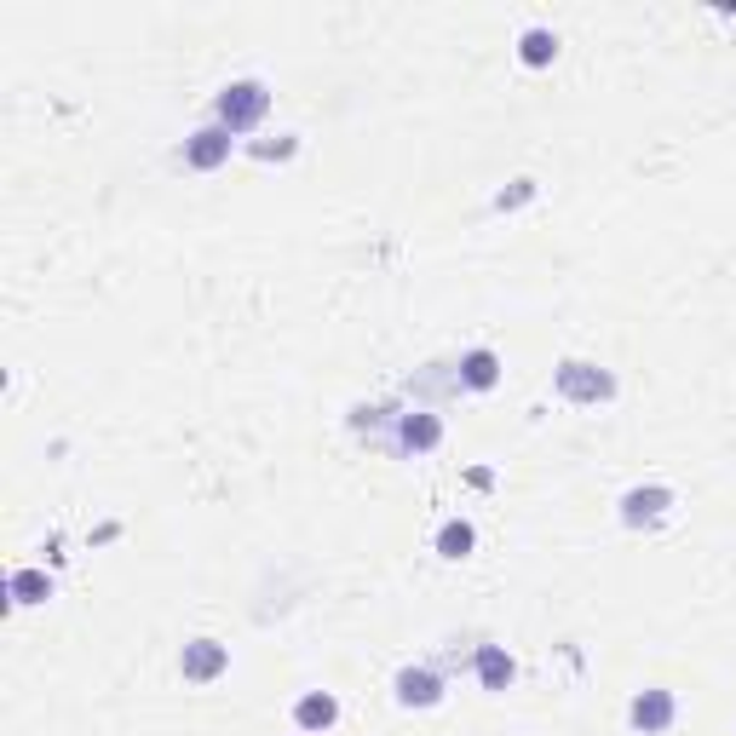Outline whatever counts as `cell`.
<instances>
[{
  "instance_id": "6da1fadb",
  "label": "cell",
  "mask_w": 736,
  "mask_h": 736,
  "mask_svg": "<svg viewBox=\"0 0 736 736\" xmlns=\"http://www.w3.org/2000/svg\"><path fill=\"white\" fill-rule=\"evenodd\" d=\"M265 104H271V92L259 87V81H236V87H225V98H219V115L230 121V133H236V127H253V121L265 115Z\"/></svg>"
},
{
  "instance_id": "7a4b0ae2",
  "label": "cell",
  "mask_w": 736,
  "mask_h": 736,
  "mask_svg": "<svg viewBox=\"0 0 736 736\" xmlns=\"http://www.w3.org/2000/svg\"><path fill=\"white\" fill-rule=\"evenodd\" d=\"M558 391L564 397H575V403H598V397H610V374H598V368H587V363H564L558 368Z\"/></svg>"
},
{
  "instance_id": "3957f363",
  "label": "cell",
  "mask_w": 736,
  "mask_h": 736,
  "mask_svg": "<svg viewBox=\"0 0 736 736\" xmlns=\"http://www.w3.org/2000/svg\"><path fill=\"white\" fill-rule=\"evenodd\" d=\"M627 719H633L639 731H667V725H673V696H667V690H644Z\"/></svg>"
},
{
  "instance_id": "277c9868",
  "label": "cell",
  "mask_w": 736,
  "mask_h": 736,
  "mask_svg": "<svg viewBox=\"0 0 736 736\" xmlns=\"http://www.w3.org/2000/svg\"><path fill=\"white\" fill-rule=\"evenodd\" d=\"M225 156H230V133H225V127H207V133H196L190 144H184V161H190V167H219Z\"/></svg>"
},
{
  "instance_id": "5b68a950",
  "label": "cell",
  "mask_w": 736,
  "mask_h": 736,
  "mask_svg": "<svg viewBox=\"0 0 736 736\" xmlns=\"http://www.w3.org/2000/svg\"><path fill=\"white\" fill-rule=\"evenodd\" d=\"M397 702H403V708H426V702H437V673H426V667H403V673H397Z\"/></svg>"
},
{
  "instance_id": "8992f818",
  "label": "cell",
  "mask_w": 736,
  "mask_h": 736,
  "mask_svg": "<svg viewBox=\"0 0 736 736\" xmlns=\"http://www.w3.org/2000/svg\"><path fill=\"white\" fill-rule=\"evenodd\" d=\"M225 667V650L213 639H196V644H184V679H213Z\"/></svg>"
},
{
  "instance_id": "52a82bcc",
  "label": "cell",
  "mask_w": 736,
  "mask_h": 736,
  "mask_svg": "<svg viewBox=\"0 0 736 736\" xmlns=\"http://www.w3.org/2000/svg\"><path fill=\"white\" fill-rule=\"evenodd\" d=\"M673 501V495H667V489H633V495H627V512H621V518H627V524H650V518H662V506Z\"/></svg>"
},
{
  "instance_id": "ba28073f",
  "label": "cell",
  "mask_w": 736,
  "mask_h": 736,
  "mask_svg": "<svg viewBox=\"0 0 736 736\" xmlns=\"http://www.w3.org/2000/svg\"><path fill=\"white\" fill-rule=\"evenodd\" d=\"M294 719L305 725V731H328V725L340 719V702H334V696H305V702L294 708Z\"/></svg>"
},
{
  "instance_id": "9c48e42d",
  "label": "cell",
  "mask_w": 736,
  "mask_h": 736,
  "mask_svg": "<svg viewBox=\"0 0 736 736\" xmlns=\"http://www.w3.org/2000/svg\"><path fill=\"white\" fill-rule=\"evenodd\" d=\"M478 679H483L489 690H506V685H512V662H506L501 644H483V656H478Z\"/></svg>"
},
{
  "instance_id": "30bf717a",
  "label": "cell",
  "mask_w": 736,
  "mask_h": 736,
  "mask_svg": "<svg viewBox=\"0 0 736 736\" xmlns=\"http://www.w3.org/2000/svg\"><path fill=\"white\" fill-rule=\"evenodd\" d=\"M437 547H443V558H466L472 552V524H443Z\"/></svg>"
},
{
  "instance_id": "8fae6325",
  "label": "cell",
  "mask_w": 736,
  "mask_h": 736,
  "mask_svg": "<svg viewBox=\"0 0 736 736\" xmlns=\"http://www.w3.org/2000/svg\"><path fill=\"white\" fill-rule=\"evenodd\" d=\"M460 368H466V386H495V351H472Z\"/></svg>"
},
{
  "instance_id": "7c38bea8",
  "label": "cell",
  "mask_w": 736,
  "mask_h": 736,
  "mask_svg": "<svg viewBox=\"0 0 736 736\" xmlns=\"http://www.w3.org/2000/svg\"><path fill=\"white\" fill-rule=\"evenodd\" d=\"M403 443H409V449H432V443H437V420H432V414L403 420Z\"/></svg>"
},
{
  "instance_id": "4fadbf2b",
  "label": "cell",
  "mask_w": 736,
  "mask_h": 736,
  "mask_svg": "<svg viewBox=\"0 0 736 736\" xmlns=\"http://www.w3.org/2000/svg\"><path fill=\"white\" fill-rule=\"evenodd\" d=\"M552 52H558V41H552L547 29H529L524 35V64H547Z\"/></svg>"
},
{
  "instance_id": "5bb4252c",
  "label": "cell",
  "mask_w": 736,
  "mask_h": 736,
  "mask_svg": "<svg viewBox=\"0 0 736 736\" xmlns=\"http://www.w3.org/2000/svg\"><path fill=\"white\" fill-rule=\"evenodd\" d=\"M12 593H18V604H35V593H46V575H12Z\"/></svg>"
}]
</instances>
